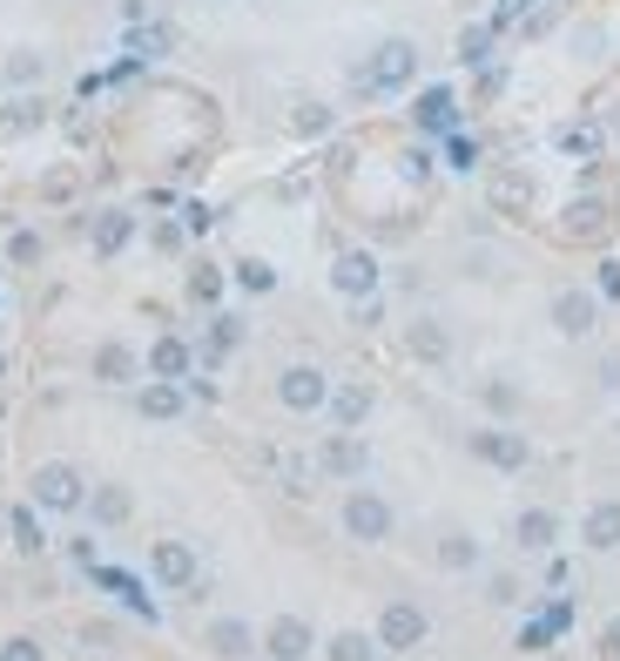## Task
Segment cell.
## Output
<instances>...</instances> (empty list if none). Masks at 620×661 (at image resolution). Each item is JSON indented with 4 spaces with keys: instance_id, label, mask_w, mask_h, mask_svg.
<instances>
[{
    "instance_id": "6da1fadb",
    "label": "cell",
    "mask_w": 620,
    "mask_h": 661,
    "mask_svg": "<svg viewBox=\"0 0 620 661\" xmlns=\"http://www.w3.org/2000/svg\"><path fill=\"white\" fill-rule=\"evenodd\" d=\"M337 520H344V533L358 540V547H378V540H392V507L378 500L372 486H350V492H344V513H337Z\"/></svg>"
},
{
    "instance_id": "7a4b0ae2",
    "label": "cell",
    "mask_w": 620,
    "mask_h": 661,
    "mask_svg": "<svg viewBox=\"0 0 620 661\" xmlns=\"http://www.w3.org/2000/svg\"><path fill=\"white\" fill-rule=\"evenodd\" d=\"M425 634H431V621H425L418 601H392V608L378 614V648H385V654H405V648H418Z\"/></svg>"
},
{
    "instance_id": "3957f363",
    "label": "cell",
    "mask_w": 620,
    "mask_h": 661,
    "mask_svg": "<svg viewBox=\"0 0 620 661\" xmlns=\"http://www.w3.org/2000/svg\"><path fill=\"white\" fill-rule=\"evenodd\" d=\"M411 74H418V48H411L405 34H392V41H385V48L372 54V74H365V81H372L378 95H398V89H405Z\"/></svg>"
},
{
    "instance_id": "277c9868",
    "label": "cell",
    "mask_w": 620,
    "mask_h": 661,
    "mask_svg": "<svg viewBox=\"0 0 620 661\" xmlns=\"http://www.w3.org/2000/svg\"><path fill=\"white\" fill-rule=\"evenodd\" d=\"M81 500H88V486H81V472H74V466H61V459H54V466H41V472H34V507H48V513H74Z\"/></svg>"
},
{
    "instance_id": "5b68a950",
    "label": "cell",
    "mask_w": 620,
    "mask_h": 661,
    "mask_svg": "<svg viewBox=\"0 0 620 661\" xmlns=\"http://www.w3.org/2000/svg\"><path fill=\"white\" fill-rule=\"evenodd\" d=\"M593 324H600V297L593 291H580V284L553 291V330L560 338H593Z\"/></svg>"
},
{
    "instance_id": "8992f818",
    "label": "cell",
    "mask_w": 620,
    "mask_h": 661,
    "mask_svg": "<svg viewBox=\"0 0 620 661\" xmlns=\"http://www.w3.org/2000/svg\"><path fill=\"white\" fill-rule=\"evenodd\" d=\"M331 291L350 297V304L378 297V257H372V251H344V257L331 264Z\"/></svg>"
},
{
    "instance_id": "52a82bcc",
    "label": "cell",
    "mask_w": 620,
    "mask_h": 661,
    "mask_svg": "<svg viewBox=\"0 0 620 661\" xmlns=\"http://www.w3.org/2000/svg\"><path fill=\"white\" fill-rule=\"evenodd\" d=\"M311 648H317V634H311L304 614H277L271 628H263V654H271V661H304Z\"/></svg>"
},
{
    "instance_id": "ba28073f",
    "label": "cell",
    "mask_w": 620,
    "mask_h": 661,
    "mask_svg": "<svg viewBox=\"0 0 620 661\" xmlns=\"http://www.w3.org/2000/svg\"><path fill=\"white\" fill-rule=\"evenodd\" d=\"M277 398H284L291 411H324V398H331V378H324L317 365H291V372L277 378Z\"/></svg>"
},
{
    "instance_id": "9c48e42d",
    "label": "cell",
    "mask_w": 620,
    "mask_h": 661,
    "mask_svg": "<svg viewBox=\"0 0 620 661\" xmlns=\"http://www.w3.org/2000/svg\"><path fill=\"white\" fill-rule=\"evenodd\" d=\"M472 452H479L486 466H506V472H519L526 459H533V446H526L519 433H506V426H486V433H472Z\"/></svg>"
},
{
    "instance_id": "30bf717a",
    "label": "cell",
    "mask_w": 620,
    "mask_h": 661,
    "mask_svg": "<svg viewBox=\"0 0 620 661\" xmlns=\"http://www.w3.org/2000/svg\"><path fill=\"white\" fill-rule=\"evenodd\" d=\"M317 466H324V472H337V479H358V472L372 466V452H365V439H350V433H331V439L317 446Z\"/></svg>"
},
{
    "instance_id": "8fae6325",
    "label": "cell",
    "mask_w": 620,
    "mask_h": 661,
    "mask_svg": "<svg viewBox=\"0 0 620 661\" xmlns=\"http://www.w3.org/2000/svg\"><path fill=\"white\" fill-rule=\"evenodd\" d=\"M324 411H331V426H337V433H358V426L372 419V391H365V385H331Z\"/></svg>"
},
{
    "instance_id": "7c38bea8",
    "label": "cell",
    "mask_w": 620,
    "mask_h": 661,
    "mask_svg": "<svg viewBox=\"0 0 620 661\" xmlns=\"http://www.w3.org/2000/svg\"><path fill=\"white\" fill-rule=\"evenodd\" d=\"M512 540H519L526 553H553V540H560V513H547V507H526V513L512 520Z\"/></svg>"
},
{
    "instance_id": "4fadbf2b",
    "label": "cell",
    "mask_w": 620,
    "mask_h": 661,
    "mask_svg": "<svg viewBox=\"0 0 620 661\" xmlns=\"http://www.w3.org/2000/svg\"><path fill=\"white\" fill-rule=\"evenodd\" d=\"M580 540H587L593 553H613V547H620V500H593L587 520H580Z\"/></svg>"
},
{
    "instance_id": "5bb4252c",
    "label": "cell",
    "mask_w": 620,
    "mask_h": 661,
    "mask_svg": "<svg viewBox=\"0 0 620 661\" xmlns=\"http://www.w3.org/2000/svg\"><path fill=\"white\" fill-rule=\"evenodd\" d=\"M405 345H411V358H425V365H446V358H453V330L438 324V317H418V324L405 330Z\"/></svg>"
},
{
    "instance_id": "9a60e30c",
    "label": "cell",
    "mask_w": 620,
    "mask_h": 661,
    "mask_svg": "<svg viewBox=\"0 0 620 661\" xmlns=\"http://www.w3.org/2000/svg\"><path fill=\"white\" fill-rule=\"evenodd\" d=\"M411 122L431 129V135H453V129H459V102H453V89H425L418 109H411Z\"/></svg>"
},
{
    "instance_id": "2e32d148",
    "label": "cell",
    "mask_w": 620,
    "mask_h": 661,
    "mask_svg": "<svg viewBox=\"0 0 620 661\" xmlns=\"http://www.w3.org/2000/svg\"><path fill=\"white\" fill-rule=\"evenodd\" d=\"M155 581H162V588H190V581H196V553H190L183 540H162V547H155Z\"/></svg>"
},
{
    "instance_id": "e0dca14e",
    "label": "cell",
    "mask_w": 620,
    "mask_h": 661,
    "mask_svg": "<svg viewBox=\"0 0 620 661\" xmlns=\"http://www.w3.org/2000/svg\"><path fill=\"white\" fill-rule=\"evenodd\" d=\"M135 411H142V419H175V411H183V378L142 385V391H135Z\"/></svg>"
},
{
    "instance_id": "ac0fdd59",
    "label": "cell",
    "mask_w": 620,
    "mask_h": 661,
    "mask_svg": "<svg viewBox=\"0 0 620 661\" xmlns=\"http://www.w3.org/2000/svg\"><path fill=\"white\" fill-rule=\"evenodd\" d=\"M210 648H216L223 661H243V654H256V628H250V621H216V628H210Z\"/></svg>"
},
{
    "instance_id": "d6986e66",
    "label": "cell",
    "mask_w": 620,
    "mask_h": 661,
    "mask_svg": "<svg viewBox=\"0 0 620 661\" xmlns=\"http://www.w3.org/2000/svg\"><path fill=\"white\" fill-rule=\"evenodd\" d=\"M492 203H499L506 216H526V210H533V176H519V170L492 176Z\"/></svg>"
},
{
    "instance_id": "ffe728a7",
    "label": "cell",
    "mask_w": 620,
    "mask_h": 661,
    "mask_svg": "<svg viewBox=\"0 0 620 661\" xmlns=\"http://www.w3.org/2000/svg\"><path fill=\"white\" fill-rule=\"evenodd\" d=\"M149 372H155V378H183V372H190V345H183V338H155V345H149Z\"/></svg>"
},
{
    "instance_id": "44dd1931",
    "label": "cell",
    "mask_w": 620,
    "mask_h": 661,
    "mask_svg": "<svg viewBox=\"0 0 620 661\" xmlns=\"http://www.w3.org/2000/svg\"><path fill=\"white\" fill-rule=\"evenodd\" d=\"M95 378H102V385H129V378H135V352H129V345H102V352H95Z\"/></svg>"
},
{
    "instance_id": "7402d4cb",
    "label": "cell",
    "mask_w": 620,
    "mask_h": 661,
    "mask_svg": "<svg viewBox=\"0 0 620 661\" xmlns=\"http://www.w3.org/2000/svg\"><path fill=\"white\" fill-rule=\"evenodd\" d=\"M129 236H135V223H129L122 210H102V216H95V251H102V257H115Z\"/></svg>"
},
{
    "instance_id": "603a6c76",
    "label": "cell",
    "mask_w": 620,
    "mask_h": 661,
    "mask_svg": "<svg viewBox=\"0 0 620 661\" xmlns=\"http://www.w3.org/2000/svg\"><path fill=\"white\" fill-rule=\"evenodd\" d=\"M324 654H331V661H378L385 648H378V634H350V628H344V634H331Z\"/></svg>"
},
{
    "instance_id": "cb8c5ba5",
    "label": "cell",
    "mask_w": 620,
    "mask_h": 661,
    "mask_svg": "<svg viewBox=\"0 0 620 661\" xmlns=\"http://www.w3.org/2000/svg\"><path fill=\"white\" fill-rule=\"evenodd\" d=\"M88 513H95L102 527H115V520H129V492L122 486H102V492H88V500H81Z\"/></svg>"
},
{
    "instance_id": "d4e9b609",
    "label": "cell",
    "mask_w": 620,
    "mask_h": 661,
    "mask_svg": "<svg viewBox=\"0 0 620 661\" xmlns=\"http://www.w3.org/2000/svg\"><path fill=\"white\" fill-rule=\"evenodd\" d=\"M600 223H607V203H600V196H580V203L567 210V230H573V236H593Z\"/></svg>"
},
{
    "instance_id": "484cf974",
    "label": "cell",
    "mask_w": 620,
    "mask_h": 661,
    "mask_svg": "<svg viewBox=\"0 0 620 661\" xmlns=\"http://www.w3.org/2000/svg\"><path fill=\"white\" fill-rule=\"evenodd\" d=\"M438 567H453V573H466V567H479V540H466V533H453L446 547H438Z\"/></svg>"
},
{
    "instance_id": "4316f807",
    "label": "cell",
    "mask_w": 620,
    "mask_h": 661,
    "mask_svg": "<svg viewBox=\"0 0 620 661\" xmlns=\"http://www.w3.org/2000/svg\"><path fill=\"white\" fill-rule=\"evenodd\" d=\"M593 297L600 304H620V257H600L593 264Z\"/></svg>"
},
{
    "instance_id": "83f0119b",
    "label": "cell",
    "mask_w": 620,
    "mask_h": 661,
    "mask_svg": "<svg viewBox=\"0 0 620 661\" xmlns=\"http://www.w3.org/2000/svg\"><path fill=\"white\" fill-rule=\"evenodd\" d=\"M236 284H243V291H277V271L263 264V257H243V264H236Z\"/></svg>"
},
{
    "instance_id": "f1b7e54d",
    "label": "cell",
    "mask_w": 620,
    "mask_h": 661,
    "mask_svg": "<svg viewBox=\"0 0 620 661\" xmlns=\"http://www.w3.org/2000/svg\"><path fill=\"white\" fill-rule=\"evenodd\" d=\"M486 48H492V28H466V34H459V61H472V68H479V61H486Z\"/></svg>"
},
{
    "instance_id": "f546056e",
    "label": "cell",
    "mask_w": 620,
    "mask_h": 661,
    "mask_svg": "<svg viewBox=\"0 0 620 661\" xmlns=\"http://www.w3.org/2000/svg\"><path fill=\"white\" fill-rule=\"evenodd\" d=\"M41 68H48V61H41L34 48H21V54H8V81H41Z\"/></svg>"
},
{
    "instance_id": "4dcf8cb0",
    "label": "cell",
    "mask_w": 620,
    "mask_h": 661,
    "mask_svg": "<svg viewBox=\"0 0 620 661\" xmlns=\"http://www.w3.org/2000/svg\"><path fill=\"white\" fill-rule=\"evenodd\" d=\"M190 297H196V304H216V297H223V271H196V277H190Z\"/></svg>"
},
{
    "instance_id": "1f68e13d",
    "label": "cell",
    "mask_w": 620,
    "mask_h": 661,
    "mask_svg": "<svg viewBox=\"0 0 620 661\" xmlns=\"http://www.w3.org/2000/svg\"><path fill=\"white\" fill-rule=\"evenodd\" d=\"M236 338H243V324H236V317H216V330H210V358H223Z\"/></svg>"
},
{
    "instance_id": "d6a6232c",
    "label": "cell",
    "mask_w": 620,
    "mask_h": 661,
    "mask_svg": "<svg viewBox=\"0 0 620 661\" xmlns=\"http://www.w3.org/2000/svg\"><path fill=\"white\" fill-rule=\"evenodd\" d=\"M8 257H14V264H34V257H41V236H34V230H21V236L8 243Z\"/></svg>"
},
{
    "instance_id": "836d02e7",
    "label": "cell",
    "mask_w": 620,
    "mask_h": 661,
    "mask_svg": "<svg viewBox=\"0 0 620 661\" xmlns=\"http://www.w3.org/2000/svg\"><path fill=\"white\" fill-rule=\"evenodd\" d=\"M297 129H304V135H317V129H331V109H317V102H304V109H297Z\"/></svg>"
},
{
    "instance_id": "e575fe53",
    "label": "cell",
    "mask_w": 620,
    "mask_h": 661,
    "mask_svg": "<svg viewBox=\"0 0 620 661\" xmlns=\"http://www.w3.org/2000/svg\"><path fill=\"white\" fill-rule=\"evenodd\" d=\"M486 405H492V411H519V391H512V385H486Z\"/></svg>"
},
{
    "instance_id": "d590c367",
    "label": "cell",
    "mask_w": 620,
    "mask_h": 661,
    "mask_svg": "<svg viewBox=\"0 0 620 661\" xmlns=\"http://www.w3.org/2000/svg\"><path fill=\"white\" fill-rule=\"evenodd\" d=\"M446 155H453V170H472V142H466V135H453Z\"/></svg>"
},
{
    "instance_id": "8d00e7d4",
    "label": "cell",
    "mask_w": 620,
    "mask_h": 661,
    "mask_svg": "<svg viewBox=\"0 0 620 661\" xmlns=\"http://www.w3.org/2000/svg\"><path fill=\"white\" fill-rule=\"evenodd\" d=\"M14 533H21V547H41V527H34V513H14Z\"/></svg>"
},
{
    "instance_id": "74e56055",
    "label": "cell",
    "mask_w": 620,
    "mask_h": 661,
    "mask_svg": "<svg viewBox=\"0 0 620 661\" xmlns=\"http://www.w3.org/2000/svg\"><path fill=\"white\" fill-rule=\"evenodd\" d=\"M0 661H41V648H34V641H14L8 654H0Z\"/></svg>"
}]
</instances>
